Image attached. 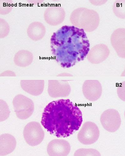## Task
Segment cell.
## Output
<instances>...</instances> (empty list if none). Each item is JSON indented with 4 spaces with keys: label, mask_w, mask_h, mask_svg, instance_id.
<instances>
[{
    "label": "cell",
    "mask_w": 125,
    "mask_h": 156,
    "mask_svg": "<svg viewBox=\"0 0 125 156\" xmlns=\"http://www.w3.org/2000/svg\"><path fill=\"white\" fill-rule=\"evenodd\" d=\"M52 54L64 69L83 61L90 50V44L84 30L65 25L54 33L51 39Z\"/></svg>",
    "instance_id": "6da1fadb"
},
{
    "label": "cell",
    "mask_w": 125,
    "mask_h": 156,
    "mask_svg": "<svg viewBox=\"0 0 125 156\" xmlns=\"http://www.w3.org/2000/svg\"><path fill=\"white\" fill-rule=\"evenodd\" d=\"M82 114L70 99L49 103L42 113V125L50 134L57 137H67L78 131L83 122Z\"/></svg>",
    "instance_id": "7a4b0ae2"
},
{
    "label": "cell",
    "mask_w": 125,
    "mask_h": 156,
    "mask_svg": "<svg viewBox=\"0 0 125 156\" xmlns=\"http://www.w3.org/2000/svg\"><path fill=\"white\" fill-rule=\"evenodd\" d=\"M70 20L74 27L82 29L87 32H91L98 27L100 17L95 11L81 7L72 12Z\"/></svg>",
    "instance_id": "3957f363"
},
{
    "label": "cell",
    "mask_w": 125,
    "mask_h": 156,
    "mask_svg": "<svg viewBox=\"0 0 125 156\" xmlns=\"http://www.w3.org/2000/svg\"><path fill=\"white\" fill-rule=\"evenodd\" d=\"M23 135L27 144L32 147L40 144L45 137L44 132L40 124L35 122H30L25 126Z\"/></svg>",
    "instance_id": "277c9868"
},
{
    "label": "cell",
    "mask_w": 125,
    "mask_h": 156,
    "mask_svg": "<svg viewBox=\"0 0 125 156\" xmlns=\"http://www.w3.org/2000/svg\"><path fill=\"white\" fill-rule=\"evenodd\" d=\"M13 105L18 118L21 120L28 119L34 110L33 101L26 97L19 94L14 99Z\"/></svg>",
    "instance_id": "5b68a950"
},
{
    "label": "cell",
    "mask_w": 125,
    "mask_h": 156,
    "mask_svg": "<svg viewBox=\"0 0 125 156\" xmlns=\"http://www.w3.org/2000/svg\"><path fill=\"white\" fill-rule=\"evenodd\" d=\"M99 131L97 125L91 122L84 123L78 135V139L82 144L85 145L93 144L98 139Z\"/></svg>",
    "instance_id": "8992f818"
},
{
    "label": "cell",
    "mask_w": 125,
    "mask_h": 156,
    "mask_svg": "<svg viewBox=\"0 0 125 156\" xmlns=\"http://www.w3.org/2000/svg\"><path fill=\"white\" fill-rule=\"evenodd\" d=\"M101 121L104 128L110 133L117 131L121 122L119 112L114 109H109L104 111L101 115Z\"/></svg>",
    "instance_id": "52a82bcc"
},
{
    "label": "cell",
    "mask_w": 125,
    "mask_h": 156,
    "mask_svg": "<svg viewBox=\"0 0 125 156\" xmlns=\"http://www.w3.org/2000/svg\"><path fill=\"white\" fill-rule=\"evenodd\" d=\"M66 12L62 7L53 6L48 7L45 10L44 18L49 25L56 26L63 22L66 17Z\"/></svg>",
    "instance_id": "ba28073f"
},
{
    "label": "cell",
    "mask_w": 125,
    "mask_h": 156,
    "mask_svg": "<svg viewBox=\"0 0 125 156\" xmlns=\"http://www.w3.org/2000/svg\"><path fill=\"white\" fill-rule=\"evenodd\" d=\"M71 92V88L67 81L49 80L48 92L53 98L68 96Z\"/></svg>",
    "instance_id": "9c48e42d"
},
{
    "label": "cell",
    "mask_w": 125,
    "mask_h": 156,
    "mask_svg": "<svg viewBox=\"0 0 125 156\" xmlns=\"http://www.w3.org/2000/svg\"><path fill=\"white\" fill-rule=\"evenodd\" d=\"M82 90L86 99L90 101H95L101 97L102 88L101 83L98 81L88 80L84 83Z\"/></svg>",
    "instance_id": "30bf717a"
},
{
    "label": "cell",
    "mask_w": 125,
    "mask_h": 156,
    "mask_svg": "<svg viewBox=\"0 0 125 156\" xmlns=\"http://www.w3.org/2000/svg\"><path fill=\"white\" fill-rule=\"evenodd\" d=\"M71 147L69 143L62 139H55L50 142L47 147L49 156H67L70 152Z\"/></svg>",
    "instance_id": "8fae6325"
},
{
    "label": "cell",
    "mask_w": 125,
    "mask_h": 156,
    "mask_svg": "<svg viewBox=\"0 0 125 156\" xmlns=\"http://www.w3.org/2000/svg\"><path fill=\"white\" fill-rule=\"evenodd\" d=\"M110 54L107 46L103 44H97L93 47L87 55V59L91 63L98 64L105 60Z\"/></svg>",
    "instance_id": "7c38bea8"
},
{
    "label": "cell",
    "mask_w": 125,
    "mask_h": 156,
    "mask_svg": "<svg viewBox=\"0 0 125 156\" xmlns=\"http://www.w3.org/2000/svg\"><path fill=\"white\" fill-rule=\"evenodd\" d=\"M111 42L118 56L124 58L125 57V30L119 28L112 33Z\"/></svg>",
    "instance_id": "4fadbf2b"
},
{
    "label": "cell",
    "mask_w": 125,
    "mask_h": 156,
    "mask_svg": "<svg viewBox=\"0 0 125 156\" xmlns=\"http://www.w3.org/2000/svg\"><path fill=\"white\" fill-rule=\"evenodd\" d=\"M20 84L24 91L32 95L39 96L43 91L44 80H21Z\"/></svg>",
    "instance_id": "5bb4252c"
},
{
    "label": "cell",
    "mask_w": 125,
    "mask_h": 156,
    "mask_svg": "<svg viewBox=\"0 0 125 156\" xmlns=\"http://www.w3.org/2000/svg\"><path fill=\"white\" fill-rule=\"evenodd\" d=\"M16 141L15 138L9 134H3L0 137V155L4 156L13 151L16 148Z\"/></svg>",
    "instance_id": "9a60e30c"
},
{
    "label": "cell",
    "mask_w": 125,
    "mask_h": 156,
    "mask_svg": "<svg viewBox=\"0 0 125 156\" xmlns=\"http://www.w3.org/2000/svg\"><path fill=\"white\" fill-rule=\"evenodd\" d=\"M29 37L34 41H40L44 37L46 29L44 25L39 22H34L29 25L27 31Z\"/></svg>",
    "instance_id": "2e32d148"
},
{
    "label": "cell",
    "mask_w": 125,
    "mask_h": 156,
    "mask_svg": "<svg viewBox=\"0 0 125 156\" xmlns=\"http://www.w3.org/2000/svg\"><path fill=\"white\" fill-rule=\"evenodd\" d=\"M32 54L29 51L22 50L15 55L14 62L17 66L24 67L30 66L33 61Z\"/></svg>",
    "instance_id": "e0dca14e"
},
{
    "label": "cell",
    "mask_w": 125,
    "mask_h": 156,
    "mask_svg": "<svg viewBox=\"0 0 125 156\" xmlns=\"http://www.w3.org/2000/svg\"><path fill=\"white\" fill-rule=\"evenodd\" d=\"M112 9L116 16L122 19H125V1H117L115 2Z\"/></svg>",
    "instance_id": "ac0fdd59"
},
{
    "label": "cell",
    "mask_w": 125,
    "mask_h": 156,
    "mask_svg": "<svg viewBox=\"0 0 125 156\" xmlns=\"http://www.w3.org/2000/svg\"><path fill=\"white\" fill-rule=\"evenodd\" d=\"M0 5V14L2 15L9 14L13 7L12 1H1Z\"/></svg>",
    "instance_id": "d6986e66"
},
{
    "label": "cell",
    "mask_w": 125,
    "mask_h": 156,
    "mask_svg": "<svg viewBox=\"0 0 125 156\" xmlns=\"http://www.w3.org/2000/svg\"><path fill=\"white\" fill-rule=\"evenodd\" d=\"M74 156H101V154L95 149H80L75 152Z\"/></svg>",
    "instance_id": "ffe728a7"
},
{
    "label": "cell",
    "mask_w": 125,
    "mask_h": 156,
    "mask_svg": "<svg viewBox=\"0 0 125 156\" xmlns=\"http://www.w3.org/2000/svg\"><path fill=\"white\" fill-rule=\"evenodd\" d=\"M1 31H0V37L4 38L6 37L9 32V27L8 23L4 19H1Z\"/></svg>",
    "instance_id": "44dd1931"
}]
</instances>
